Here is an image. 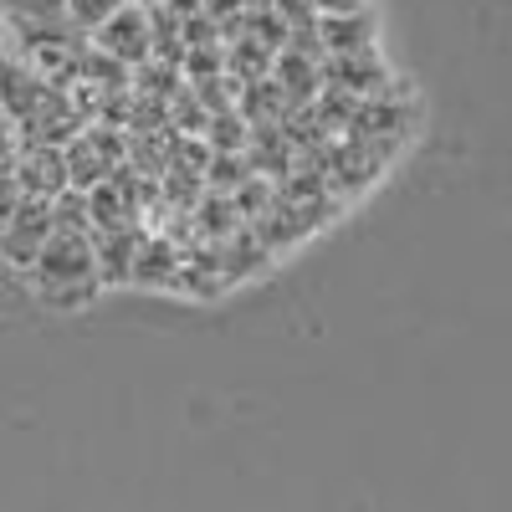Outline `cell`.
<instances>
[{
	"mask_svg": "<svg viewBox=\"0 0 512 512\" xmlns=\"http://www.w3.org/2000/svg\"><path fill=\"white\" fill-rule=\"evenodd\" d=\"M31 282L52 308H82L103 287L93 231H62L57 226V236L47 241V251H41V262L31 267Z\"/></svg>",
	"mask_w": 512,
	"mask_h": 512,
	"instance_id": "1",
	"label": "cell"
},
{
	"mask_svg": "<svg viewBox=\"0 0 512 512\" xmlns=\"http://www.w3.org/2000/svg\"><path fill=\"white\" fill-rule=\"evenodd\" d=\"M57 236V210L47 195H21V205L6 216V262L11 267H36L47 241Z\"/></svg>",
	"mask_w": 512,
	"mask_h": 512,
	"instance_id": "2",
	"label": "cell"
},
{
	"mask_svg": "<svg viewBox=\"0 0 512 512\" xmlns=\"http://www.w3.org/2000/svg\"><path fill=\"white\" fill-rule=\"evenodd\" d=\"M11 164V154H6ZM26 195H47L57 200L62 190H72V164H67V144H21V159L11 164Z\"/></svg>",
	"mask_w": 512,
	"mask_h": 512,
	"instance_id": "3",
	"label": "cell"
},
{
	"mask_svg": "<svg viewBox=\"0 0 512 512\" xmlns=\"http://www.w3.org/2000/svg\"><path fill=\"white\" fill-rule=\"evenodd\" d=\"M93 41L103 52H113V57H123V62H149L154 57V21H149V11L139 6V0H128L123 11H113L98 31H93Z\"/></svg>",
	"mask_w": 512,
	"mask_h": 512,
	"instance_id": "4",
	"label": "cell"
},
{
	"mask_svg": "<svg viewBox=\"0 0 512 512\" xmlns=\"http://www.w3.org/2000/svg\"><path fill=\"white\" fill-rule=\"evenodd\" d=\"M98 241V272L103 282H134V267H139V251H144V231L139 226H113V231H93Z\"/></svg>",
	"mask_w": 512,
	"mask_h": 512,
	"instance_id": "5",
	"label": "cell"
},
{
	"mask_svg": "<svg viewBox=\"0 0 512 512\" xmlns=\"http://www.w3.org/2000/svg\"><path fill=\"white\" fill-rule=\"evenodd\" d=\"M318 36H323L328 57H349V52H374V21H369V11L318 16Z\"/></svg>",
	"mask_w": 512,
	"mask_h": 512,
	"instance_id": "6",
	"label": "cell"
},
{
	"mask_svg": "<svg viewBox=\"0 0 512 512\" xmlns=\"http://www.w3.org/2000/svg\"><path fill=\"white\" fill-rule=\"evenodd\" d=\"M323 77L349 88L359 98H379L384 88V67L374 62V52H349V57H323Z\"/></svg>",
	"mask_w": 512,
	"mask_h": 512,
	"instance_id": "7",
	"label": "cell"
},
{
	"mask_svg": "<svg viewBox=\"0 0 512 512\" xmlns=\"http://www.w3.org/2000/svg\"><path fill=\"white\" fill-rule=\"evenodd\" d=\"M175 277H180V256L169 251V241L149 236V241H144V251H139L134 282H144V287H175Z\"/></svg>",
	"mask_w": 512,
	"mask_h": 512,
	"instance_id": "8",
	"label": "cell"
},
{
	"mask_svg": "<svg viewBox=\"0 0 512 512\" xmlns=\"http://www.w3.org/2000/svg\"><path fill=\"white\" fill-rule=\"evenodd\" d=\"M226 72V41H210V47H190L185 52V82H205Z\"/></svg>",
	"mask_w": 512,
	"mask_h": 512,
	"instance_id": "9",
	"label": "cell"
},
{
	"mask_svg": "<svg viewBox=\"0 0 512 512\" xmlns=\"http://www.w3.org/2000/svg\"><path fill=\"white\" fill-rule=\"evenodd\" d=\"M128 0H67V16L82 26V31H98L113 11H123Z\"/></svg>",
	"mask_w": 512,
	"mask_h": 512,
	"instance_id": "10",
	"label": "cell"
},
{
	"mask_svg": "<svg viewBox=\"0 0 512 512\" xmlns=\"http://www.w3.org/2000/svg\"><path fill=\"white\" fill-rule=\"evenodd\" d=\"M180 36H185V47H210V41H221V21L210 11L180 16Z\"/></svg>",
	"mask_w": 512,
	"mask_h": 512,
	"instance_id": "11",
	"label": "cell"
},
{
	"mask_svg": "<svg viewBox=\"0 0 512 512\" xmlns=\"http://www.w3.org/2000/svg\"><path fill=\"white\" fill-rule=\"evenodd\" d=\"M272 6H277L292 26H318V6H313V0H272Z\"/></svg>",
	"mask_w": 512,
	"mask_h": 512,
	"instance_id": "12",
	"label": "cell"
},
{
	"mask_svg": "<svg viewBox=\"0 0 512 512\" xmlns=\"http://www.w3.org/2000/svg\"><path fill=\"white\" fill-rule=\"evenodd\" d=\"M318 16H344V11H364V0H313Z\"/></svg>",
	"mask_w": 512,
	"mask_h": 512,
	"instance_id": "13",
	"label": "cell"
},
{
	"mask_svg": "<svg viewBox=\"0 0 512 512\" xmlns=\"http://www.w3.org/2000/svg\"><path fill=\"white\" fill-rule=\"evenodd\" d=\"M139 6H154V0H139Z\"/></svg>",
	"mask_w": 512,
	"mask_h": 512,
	"instance_id": "14",
	"label": "cell"
}]
</instances>
